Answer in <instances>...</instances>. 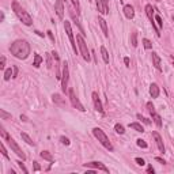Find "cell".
<instances>
[{
  "instance_id": "obj_1",
  "label": "cell",
  "mask_w": 174,
  "mask_h": 174,
  "mask_svg": "<svg viewBox=\"0 0 174 174\" xmlns=\"http://www.w3.org/2000/svg\"><path fill=\"white\" fill-rule=\"evenodd\" d=\"M10 50H11V53L16 57V59L25 60L30 54V44L25 40H16L15 42L11 44Z\"/></svg>"
},
{
  "instance_id": "obj_2",
  "label": "cell",
  "mask_w": 174,
  "mask_h": 174,
  "mask_svg": "<svg viewBox=\"0 0 174 174\" xmlns=\"http://www.w3.org/2000/svg\"><path fill=\"white\" fill-rule=\"evenodd\" d=\"M12 10H14L15 15L18 16L19 20L23 23V25H26V26H32V25H33L32 16H30L29 14L25 11V8H23V7L20 6L18 2H12Z\"/></svg>"
},
{
  "instance_id": "obj_3",
  "label": "cell",
  "mask_w": 174,
  "mask_h": 174,
  "mask_svg": "<svg viewBox=\"0 0 174 174\" xmlns=\"http://www.w3.org/2000/svg\"><path fill=\"white\" fill-rule=\"evenodd\" d=\"M93 134H94L95 138L98 139V142H100L105 148L109 150V151H113V146H112V143L109 142V138L106 136V134H105L101 128H94L93 129Z\"/></svg>"
},
{
  "instance_id": "obj_4",
  "label": "cell",
  "mask_w": 174,
  "mask_h": 174,
  "mask_svg": "<svg viewBox=\"0 0 174 174\" xmlns=\"http://www.w3.org/2000/svg\"><path fill=\"white\" fill-rule=\"evenodd\" d=\"M76 42H78V48H79L80 50V54L83 56V59L86 61H90V52H88V48H87V44L84 38L82 36H76Z\"/></svg>"
},
{
  "instance_id": "obj_5",
  "label": "cell",
  "mask_w": 174,
  "mask_h": 174,
  "mask_svg": "<svg viewBox=\"0 0 174 174\" xmlns=\"http://www.w3.org/2000/svg\"><path fill=\"white\" fill-rule=\"evenodd\" d=\"M6 140L8 142V144H10V147H11V150H12V151L15 152V154L18 155L19 158H22V161H25V159H26V155H25V152L22 151V148H20L19 146L16 144V142L14 140V139L11 138V136H8V138H7Z\"/></svg>"
},
{
  "instance_id": "obj_6",
  "label": "cell",
  "mask_w": 174,
  "mask_h": 174,
  "mask_svg": "<svg viewBox=\"0 0 174 174\" xmlns=\"http://www.w3.org/2000/svg\"><path fill=\"white\" fill-rule=\"evenodd\" d=\"M68 79H70V70H68V64H63V74H61V88L66 93L68 90Z\"/></svg>"
},
{
  "instance_id": "obj_7",
  "label": "cell",
  "mask_w": 174,
  "mask_h": 174,
  "mask_svg": "<svg viewBox=\"0 0 174 174\" xmlns=\"http://www.w3.org/2000/svg\"><path fill=\"white\" fill-rule=\"evenodd\" d=\"M146 14H147V16H148V19H150V22H151V25H152V29L155 30V33H156V36H161V32L158 30V27H156V23H155V18H154V8H152V6L151 4H147L146 6Z\"/></svg>"
},
{
  "instance_id": "obj_8",
  "label": "cell",
  "mask_w": 174,
  "mask_h": 174,
  "mask_svg": "<svg viewBox=\"0 0 174 174\" xmlns=\"http://www.w3.org/2000/svg\"><path fill=\"white\" fill-rule=\"evenodd\" d=\"M64 29H66V33L68 36V38H70V42H71V46H72L74 52L76 53L78 52V48H76V44H75V38H74V33H72V27H71V23L66 20L64 22Z\"/></svg>"
},
{
  "instance_id": "obj_9",
  "label": "cell",
  "mask_w": 174,
  "mask_h": 174,
  "mask_svg": "<svg viewBox=\"0 0 174 174\" xmlns=\"http://www.w3.org/2000/svg\"><path fill=\"white\" fill-rule=\"evenodd\" d=\"M147 109H148L150 114H151L152 120H154V122L156 124V127L161 128V127H162V118H161V116H159V114L155 112V108H154V105H152L151 102H147Z\"/></svg>"
},
{
  "instance_id": "obj_10",
  "label": "cell",
  "mask_w": 174,
  "mask_h": 174,
  "mask_svg": "<svg viewBox=\"0 0 174 174\" xmlns=\"http://www.w3.org/2000/svg\"><path fill=\"white\" fill-rule=\"evenodd\" d=\"M68 94H70V101H71V104H72V106L74 108H76L78 110H80V112H84L86 109H84V106L80 104V101L78 100V97L75 95V91L71 88L70 91H68Z\"/></svg>"
},
{
  "instance_id": "obj_11",
  "label": "cell",
  "mask_w": 174,
  "mask_h": 174,
  "mask_svg": "<svg viewBox=\"0 0 174 174\" xmlns=\"http://www.w3.org/2000/svg\"><path fill=\"white\" fill-rule=\"evenodd\" d=\"M83 166L86 169H95V170H101V172L109 173V169L104 165V163H101V162H88V163H84Z\"/></svg>"
},
{
  "instance_id": "obj_12",
  "label": "cell",
  "mask_w": 174,
  "mask_h": 174,
  "mask_svg": "<svg viewBox=\"0 0 174 174\" xmlns=\"http://www.w3.org/2000/svg\"><path fill=\"white\" fill-rule=\"evenodd\" d=\"M54 11L60 19L64 18V0H56L54 3Z\"/></svg>"
},
{
  "instance_id": "obj_13",
  "label": "cell",
  "mask_w": 174,
  "mask_h": 174,
  "mask_svg": "<svg viewBox=\"0 0 174 174\" xmlns=\"http://www.w3.org/2000/svg\"><path fill=\"white\" fill-rule=\"evenodd\" d=\"M97 8L100 14L106 15V14H109V3H105L104 0H97Z\"/></svg>"
},
{
  "instance_id": "obj_14",
  "label": "cell",
  "mask_w": 174,
  "mask_h": 174,
  "mask_svg": "<svg viewBox=\"0 0 174 174\" xmlns=\"http://www.w3.org/2000/svg\"><path fill=\"white\" fill-rule=\"evenodd\" d=\"M93 102H94V106H95V110L97 112H100L101 114H104V108H102V102L100 100V97H98V94L97 93H93Z\"/></svg>"
},
{
  "instance_id": "obj_15",
  "label": "cell",
  "mask_w": 174,
  "mask_h": 174,
  "mask_svg": "<svg viewBox=\"0 0 174 174\" xmlns=\"http://www.w3.org/2000/svg\"><path fill=\"white\" fill-rule=\"evenodd\" d=\"M152 138L155 139V143H156V146H158V150L162 152H165V146H163V142H162V138L159 136L158 132H152Z\"/></svg>"
},
{
  "instance_id": "obj_16",
  "label": "cell",
  "mask_w": 174,
  "mask_h": 174,
  "mask_svg": "<svg viewBox=\"0 0 174 174\" xmlns=\"http://www.w3.org/2000/svg\"><path fill=\"white\" fill-rule=\"evenodd\" d=\"M124 15L127 16L128 19H132L135 16V10H134V7H132L131 4L124 6Z\"/></svg>"
},
{
  "instance_id": "obj_17",
  "label": "cell",
  "mask_w": 174,
  "mask_h": 174,
  "mask_svg": "<svg viewBox=\"0 0 174 174\" xmlns=\"http://www.w3.org/2000/svg\"><path fill=\"white\" fill-rule=\"evenodd\" d=\"M152 66H154L158 71H162V67H161V57L158 56V53L152 52Z\"/></svg>"
},
{
  "instance_id": "obj_18",
  "label": "cell",
  "mask_w": 174,
  "mask_h": 174,
  "mask_svg": "<svg viewBox=\"0 0 174 174\" xmlns=\"http://www.w3.org/2000/svg\"><path fill=\"white\" fill-rule=\"evenodd\" d=\"M98 23H100V26H101V29H102V32H104V36L105 37H108L109 36V30H108V25H106V20H105L104 18H98Z\"/></svg>"
},
{
  "instance_id": "obj_19",
  "label": "cell",
  "mask_w": 174,
  "mask_h": 174,
  "mask_svg": "<svg viewBox=\"0 0 174 174\" xmlns=\"http://www.w3.org/2000/svg\"><path fill=\"white\" fill-rule=\"evenodd\" d=\"M150 95H151L152 98H158L159 97V87H158V84L152 83L151 86H150Z\"/></svg>"
},
{
  "instance_id": "obj_20",
  "label": "cell",
  "mask_w": 174,
  "mask_h": 174,
  "mask_svg": "<svg viewBox=\"0 0 174 174\" xmlns=\"http://www.w3.org/2000/svg\"><path fill=\"white\" fill-rule=\"evenodd\" d=\"M41 158H44L45 161H48V162H50V163H54V158L52 156V154H50L49 151H41Z\"/></svg>"
},
{
  "instance_id": "obj_21",
  "label": "cell",
  "mask_w": 174,
  "mask_h": 174,
  "mask_svg": "<svg viewBox=\"0 0 174 174\" xmlns=\"http://www.w3.org/2000/svg\"><path fill=\"white\" fill-rule=\"evenodd\" d=\"M52 100H53L54 104L60 105V106H64V105H66V101H64L63 98H61V95H60V94H53V95H52Z\"/></svg>"
},
{
  "instance_id": "obj_22",
  "label": "cell",
  "mask_w": 174,
  "mask_h": 174,
  "mask_svg": "<svg viewBox=\"0 0 174 174\" xmlns=\"http://www.w3.org/2000/svg\"><path fill=\"white\" fill-rule=\"evenodd\" d=\"M20 138H22L23 140H25V142H26L29 146H33V147H34V146H36V143L33 142V139L30 138V136L27 135V134H20Z\"/></svg>"
},
{
  "instance_id": "obj_23",
  "label": "cell",
  "mask_w": 174,
  "mask_h": 174,
  "mask_svg": "<svg viewBox=\"0 0 174 174\" xmlns=\"http://www.w3.org/2000/svg\"><path fill=\"white\" fill-rule=\"evenodd\" d=\"M11 78H14V68H7L4 71V80H10Z\"/></svg>"
},
{
  "instance_id": "obj_24",
  "label": "cell",
  "mask_w": 174,
  "mask_h": 174,
  "mask_svg": "<svg viewBox=\"0 0 174 174\" xmlns=\"http://www.w3.org/2000/svg\"><path fill=\"white\" fill-rule=\"evenodd\" d=\"M129 128H132V129H135L136 132H144V128L142 127L140 124H138V122H132V124H129Z\"/></svg>"
},
{
  "instance_id": "obj_25",
  "label": "cell",
  "mask_w": 174,
  "mask_h": 174,
  "mask_svg": "<svg viewBox=\"0 0 174 174\" xmlns=\"http://www.w3.org/2000/svg\"><path fill=\"white\" fill-rule=\"evenodd\" d=\"M101 54H102V59H104L105 63H109V53H108V50H106V48L105 46H101Z\"/></svg>"
},
{
  "instance_id": "obj_26",
  "label": "cell",
  "mask_w": 174,
  "mask_h": 174,
  "mask_svg": "<svg viewBox=\"0 0 174 174\" xmlns=\"http://www.w3.org/2000/svg\"><path fill=\"white\" fill-rule=\"evenodd\" d=\"M42 61H44L42 57H41L40 54H36V56H34V63H33V66L36 67V68H38V67L41 66V63H42Z\"/></svg>"
},
{
  "instance_id": "obj_27",
  "label": "cell",
  "mask_w": 174,
  "mask_h": 174,
  "mask_svg": "<svg viewBox=\"0 0 174 174\" xmlns=\"http://www.w3.org/2000/svg\"><path fill=\"white\" fill-rule=\"evenodd\" d=\"M114 131L117 132V134H120V135H124L125 134V129H124V127H122L121 124H116L114 125Z\"/></svg>"
},
{
  "instance_id": "obj_28",
  "label": "cell",
  "mask_w": 174,
  "mask_h": 174,
  "mask_svg": "<svg viewBox=\"0 0 174 174\" xmlns=\"http://www.w3.org/2000/svg\"><path fill=\"white\" fill-rule=\"evenodd\" d=\"M155 23H156V27H158V30L161 32L162 27H163V22H162V19H161V16H159V15L155 16Z\"/></svg>"
},
{
  "instance_id": "obj_29",
  "label": "cell",
  "mask_w": 174,
  "mask_h": 174,
  "mask_svg": "<svg viewBox=\"0 0 174 174\" xmlns=\"http://www.w3.org/2000/svg\"><path fill=\"white\" fill-rule=\"evenodd\" d=\"M131 44H132V46H134V48L138 46V33H132V36H131Z\"/></svg>"
},
{
  "instance_id": "obj_30",
  "label": "cell",
  "mask_w": 174,
  "mask_h": 174,
  "mask_svg": "<svg viewBox=\"0 0 174 174\" xmlns=\"http://www.w3.org/2000/svg\"><path fill=\"white\" fill-rule=\"evenodd\" d=\"M143 46H144L146 49H151V48H152L151 41H150V40H147V38H143Z\"/></svg>"
},
{
  "instance_id": "obj_31",
  "label": "cell",
  "mask_w": 174,
  "mask_h": 174,
  "mask_svg": "<svg viewBox=\"0 0 174 174\" xmlns=\"http://www.w3.org/2000/svg\"><path fill=\"white\" fill-rule=\"evenodd\" d=\"M136 117H138V120H140L142 122H144V124H147V125H150V124H151V121H150V120H148V118H146V117H143V116H142V114H138V116H136Z\"/></svg>"
},
{
  "instance_id": "obj_32",
  "label": "cell",
  "mask_w": 174,
  "mask_h": 174,
  "mask_svg": "<svg viewBox=\"0 0 174 174\" xmlns=\"http://www.w3.org/2000/svg\"><path fill=\"white\" fill-rule=\"evenodd\" d=\"M72 2V4L75 7V10H76V14L80 12V6H79V0H71Z\"/></svg>"
},
{
  "instance_id": "obj_33",
  "label": "cell",
  "mask_w": 174,
  "mask_h": 174,
  "mask_svg": "<svg viewBox=\"0 0 174 174\" xmlns=\"http://www.w3.org/2000/svg\"><path fill=\"white\" fill-rule=\"evenodd\" d=\"M0 116H2V120H8V118H11V114H8V113H6L4 110H0Z\"/></svg>"
},
{
  "instance_id": "obj_34",
  "label": "cell",
  "mask_w": 174,
  "mask_h": 174,
  "mask_svg": "<svg viewBox=\"0 0 174 174\" xmlns=\"http://www.w3.org/2000/svg\"><path fill=\"white\" fill-rule=\"evenodd\" d=\"M138 146L139 147H142V148H147V143H146L144 140H142V139H138Z\"/></svg>"
},
{
  "instance_id": "obj_35",
  "label": "cell",
  "mask_w": 174,
  "mask_h": 174,
  "mask_svg": "<svg viewBox=\"0 0 174 174\" xmlns=\"http://www.w3.org/2000/svg\"><path fill=\"white\" fill-rule=\"evenodd\" d=\"M0 148H2V154H3V156L8 159V152H7V150H6V147H4V144H3V143L0 144Z\"/></svg>"
},
{
  "instance_id": "obj_36",
  "label": "cell",
  "mask_w": 174,
  "mask_h": 174,
  "mask_svg": "<svg viewBox=\"0 0 174 174\" xmlns=\"http://www.w3.org/2000/svg\"><path fill=\"white\" fill-rule=\"evenodd\" d=\"M135 162H136V163H138V165H139V166H144V165H146V162H144V159H142V158H136V159H135Z\"/></svg>"
},
{
  "instance_id": "obj_37",
  "label": "cell",
  "mask_w": 174,
  "mask_h": 174,
  "mask_svg": "<svg viewBox=\"0 0 174 174\" xmlns=\"http://www.w3.org/2000/svg\"><path fill=\"white\" fill-rule=\"evenodd\" d=\"M4 66H6V57H2V60H0V70H4Z\"/></svg>"
},
{
  "instance_id": "obj_38",
  "label": "cell",
  "mask_w": 174,
  "mask_h": 174,
  "mask_svg": "<svg viewBox=\"0 0 174 174\" xmlns=\"http://www.w3.org/2000/svg\"><path fill=\"white\" fill-rule=\"evenodd\" d=\"M60 140H61V143H63V144H66V146H68V144H70V140H68L67 138H64V136H61V138H60Z\"/></svg>"
},
{
  "instance_id": "obj_39",
  "label": "cell",
  "mask_w": 174,
  "mask_h": 174,
  "mask_svg": "<svg viewBox=\"0 0 174 174\" xmlns=\"http://www.w3.org/2000/svg\"><path fill=\"white\" fill-rule=\"evenodd\" d=\"M33 166H34V170H36V172H40L41 170V166L38 165V162H33Z\"/></svg>"
},
{
  "instance_id": "obj_40",
  "label": "cell",
  "mask_w": 174,
  "mask_h": 174,
  "mask_svg": "<svg viewBox=\"0 0 174 174\" xmlns=\"http://www.w3.org/2000/svg\"><path fill=\"white\" fill-rule=\"evenodd\" d=\"M18 165H19V168H20V169L23 170V173H27V169L25 168V165H23L22 162H18Z\"/></svg>"
},
{
  "instance_id": "obj_41",
  "label": "cell",
  "mask_w": 174,
  "mask_h": 174,
  "mask_svg": "<svg viewBox=\"0 0 174 174\" xmlns=\"http://www.w3.org/2000/svg\"><path fill=\"white\" fill-rule=\"evenodd\" d=\"M18 75V67H14V78H16Z\"/></svg>"
},
{
  "instance_id": "obj_42",
  "label": "cell",
  "mask_w": 174,
  "mask_h": 174,
  "mask_svg": "<svg viewBox=\"0 0 174 174\" xmlns=\"http://www.w3.org/2000/svg\"><path fill=\"white\" fill-rule=\"evenodd\" d=\"M48 36H49V38H50V40H52V41H53V42H54V37H53V34H52V32H48Z\"/></svg>"
},
{
  "instance_id": "obj_43",
  "label": "cell",
  "mask_w": 174,
  "mask_h": 174,
  "mask_svg": "<svg viewBox=\"0 0 174 174\" xmlns=\"http://www.w3.org/2000/svg\"><path fill=\"white\" fill-rule=\"evenodd\" d=\"M155 161H158L159 163H166L165 161H163V159L162 158H159V156H156V158H155Z\"/></svg>"
},
{
  "instance_id": "obj_44",
  "label": "cell",
  "mask_w": 174,
  "mask_h": 174,
  "mask_svg": "<svg viewBox=\"0 0 174 174\" xmlns=\"http://www.w3.org/2000/svg\"><path fill=\"white\" fill-rule=\"evenodd\" d=\"M147 173H152V174H154V169H152V166H148V168H147Z\"/></svg>"
},
{
  "instance_id": "obj_45",
  "label": "cell",
  "mask_w": 174,
  "mask_h": 174,
  "mask_svg": "<svg viewBox=\"0 0 174 174\" xmlns=\"http://www.w3.org/2000/svg\"><path fill=\"white\" fill-rule=\"evenodd\" d=\"M124 63H125V66L129 67V57H125L124 59Z\"/></svg>"
},
{
  "instance_id": "obj_46",
  "label": "cell",
  "mask_w": 174,
  "mask_h": 174,
  "mask_svg": "<svg viewBox=\"0 0 174 174\" xmlns=\"http://www.w3.org/2000/svg\"><path fill=\"white\" fill-rule=\"evenodd\" d=\"M20 120H22V121H27V117H26V116H20Z\"/></svg>"
},
{
  "instance_id": "obj_47",
  "label": "cell",
  "mask_w": 174,
  "mask_h": 174,
  "mask_svg": "<svg viewBox=\"0 0 174 174\" xmlns=\"http://www.w3.org/2000/svg\"><path fill=\"white\" fill-rule=\"evenodd\" d=\"M36 33H37V34H38V36H40V37H44V33H41V32H38V30H37V32H36Z\"/></svg>"
},
{
  "instance_id": "obj_48",
  "label": "cell",
  "mask_w": 174,
  "mask_h": 174,
  "mask_svg": "<svg viewBox=\"0 0 174 174\" xmlns=\"http://www.w3.org/2000/svg\"><path fill=\"white\" fill-rule=\"evenodd\" d=\"M104 2H105V3H109V0H104Z\"/></svg>"
},
{
  "instance_id": "obj_49",
  "label": "cell",
  "mask_w": 174,
  "mask_h": 174,
  "mask_svg": "<svg viewBox=\"0 0 174 174\" xmlns=\"http://www.w3.org/2000/svg\"><path fill=\"white\" fill-rule=\"evenodd\" d=\"M120 2H122V3H124V2H125V0H120Z\"/></svg>"
},
{
  "instance_id": "obj_50",
  "label": "cell",
  "mask_w": 174,
  "mask_h": 174,
  "mask_svg": "<svg viewBox=\"0 0 174 174\" xmlns=\"http://www.w3.org/2000/svg\"><path fill=\"white\" fill-rule=\"evenodd\" d=\"M156 2H161V0H156Z\"/></svg>"
},
{
  "instance_id": "obj_51",
  "label": "cell",
  "mask_w": 174,
  "mask_h": 174,
  "mask_svg": "<svg viewBox=\"0 0 174 174\" xmlns=\"http://www.w3.org/2000/svg\"><path fill=\"white\" fill-rule=\"evenodd\" d=\"M88 2H91V0H88Z\"/></svg>"
}]
</instances>
